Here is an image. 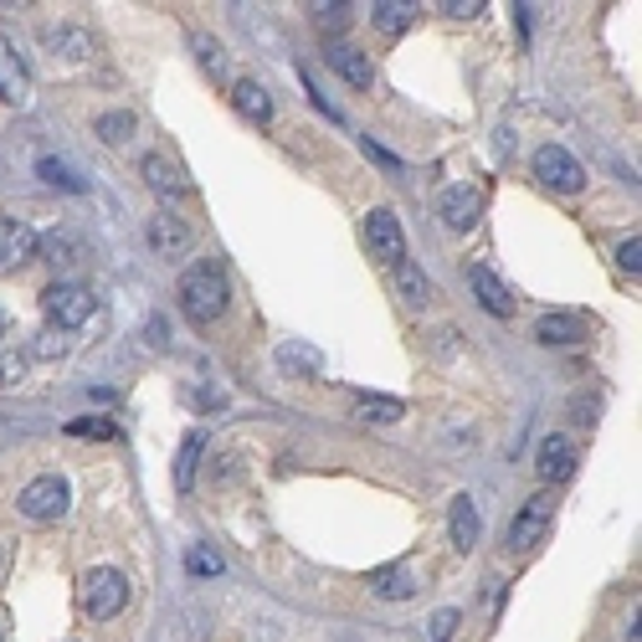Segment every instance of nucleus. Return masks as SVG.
Returning <instances> with one entry per match:
<instances>
[{"label": "nucleus", "instance_id": "obj_1", "mask_svg": "<svg viewBox=\"0 0 642 642\" xmlns=\"http://www.w3.org/2000/svg\"><path fill=\"white\" fill-rule=\"evenodd\" d=\"M232 304V288H227V273L216 262H195L191 273L180 278V309L191 324H216Z\"/></svg>", "mask_w": 642, "mask_h": 642}, {"label": "nucleus", "instance_id": "obj_2", "mask_svg": "<svg viewBox=\"0 0 642 642\" xmlns=\"http://www.w3.org/2000/svg\"><path fill=\"white\" fill-rule=\"evenodd\" d=\"M124 606H129V581L118 576L114 565H98V570L82 576V612L93 622H114Z\"/></svg>", "mask_w": 642, "mask_h": 642}, {"label": "nucleus", "instance_id": "obj_3", "mask_svg": "<svg viewBox=\"0 0 642 642\" xmlns=\"http://www.w3.org/2000/svg\"><path fill=\"white\" fill-rule=\"evenodd\" d=\"M41 309L52 319V330H82L93 319V293L82 288V283H52V288L41 293Z\"/></svg>", "mask_w": 642, "mask_h": 642}, {"label": "nucleus", "instance_id": "obj_4", "mask_svg": "<svg viewBox=\"0 0 642 642\" xmlns=\"http://www.w3.org/2000/svg\"><path fill=\"white\" fill-rule=\"evenodd\" d=\"M16 509L26 514V519H37V525H52V519H62V514H67V484H62L57 473L31 478V484L21 488Z\"/></svg>", "mask_w": 642, "mask_h": 642}, {"label": "nucleus", "instance_id": "obj_5", "mask_svg": "<svg viewBox=\"0 0 642 642\" xmlns=\"http://www.w3.org/2000/svg\"><path fill=\"white\" fill-rule=\"evenodd\" d=\"M365 242L370 253L381 257V262H407V232H401V221H396V211L390 206H375V211L365 216Z\"/></svg>", "mask_w": 642, "mask_h": 642}, {"label": "nucleus", "instance_id": "obj_6", "mask_svg": "<svg viewBox=\"0 0 642 642\" xmlns=\"http://www.w3.org/2000/svg\"><path fill=\"white\" fill-rule=\"evenodd\" d=\"M535 176L545 180L550 191H561V195H576L586 185V170L576 165V155H565L561 144H545V150L535 155Z\"/></svg>", "mask_w": 642, "mask_h": 642}, {"label": "nucleus", "instance_id": "obj_7", "mask_svg": "<svg viewBox=\"0 0 642 642\" xmlns=\"http://www.w3.org/2000/svg\"><path fill=\"white\" fill-rule=\"evenodd\" d=\"M31 257H37V232L16 216H0V273H16Z\"/></svg>", "mask_w": 642, "mask_h": 642}, {"label": "nucleus", "instance_id": "obj_8", "mask_svg": "<svg viewBox=\"0 0 642 642\" xmlns=\"http://www.w3.org/2000/svg\"><path fill=\"white\" fill-rule=\"evenodd\" d=\"M191 242H195V232L180 221V216H170V211H159V216H150V247H155V257H185L191 253Z\"/></svg>", "mask_w": 642, "mask_h": 642}, {"label": "nucleus", "instance_id": "obj_9", "mask_svg": "<svg viewBox=\"0 0 642 642\" xmlns=\"http://www.w3.org/2000/svg\"><path fill=\"white\" fill-rule=\"evenodd\" d=\"M484 216V185H448L442 191V221L452 232H467Z\"/></svg>", "mask_w": 642, "mask_h": 642}, {"label": "nucleus", "instance_id": "obj_10", "mask_svg": "<svg viewBox=\"0 0 642 642\" xmlns=\"http://www.w3.org/2000/svg\"><path fill=\"white\" fill-rule=\"evenodd\" d=\"M535 467H540V478H545V484L570 478V473H576V448H570V437L550 432L545 442H540V452H535Z\"/></svg>", "mask_w": 642, "mask_h": 642}, {"label": "nucleus", "instance_id": "obj_11", "mask_svg": "<svg viewBox=\"0 0 642 642\" xmlns=\"http://www.w3.org/2000/svg\"><path fill=\"white\" fill-rule=\"evenodd\" d=\"M31 98V73L16 57V47L0 37V103H26Z\"/></svg>", "mask_w": 642, "mask_h": 642}, {"label": "nucleus", "instance_id": "obj_12", "mask_svg": "<svg viewBox=\"0 0 642 642\" xmlns=\"http://www.w3.org/2000/svg\"><path fill=\"white\" fill-rule=\"evenodd\" d=\"M467 283H473L478 304H484L493 319H509V313H514V293H509V283L493 273V268H473V273H467Z\"/></svg>", "mask_w": 642, "mask_h": 642}, {"label": "nucleus", "instance_id": "obj_13", "mask_svg": "<svg viewBox=\"0 0 642 642\" xmlns=\"http://www.w3.org/2000/svg\"><path fill=\"white\" fill-rule=\"evenodd\" d=\"M324 57H330V67L350 82V88H370V78H375V73H370V57L360 52V47H350V41H330Z\"/></svg>", "mask_w": 642, "mask_h": 642}, {"label": "nucleus", "instance_id": "obj_14", "mask_svg": "<svg viewBox=\"0 0 642 642\" xmlns=\"http://www.w3.org/2000/svg\"><path fill=\"white\" fill-rule=\"evenodd\" d=\"M232 103H236V114L247 118V124H268V118H273V93H268L257 78H236Z\"/></svg>", "mask_w": 642, "mask_h": 642}, {"label": "nucleus", "instance_id": "obj_15", "mask_svg": "<svg viewBox=\"0 0 642 642\" xmlns=\"http://www.w3.org/2000/svg\"><path fill=\"white\" fill-rule=\"evenodd\" d=\"M535 339H540V345H581L586 319L581 313H545V319L535 324Z\"/></svg>", "mask_w": 642, "mask_h": 642}, {"label": "nucleus", "instance_id": "obj_16", "mask_svg": "<svg viewBox=\"0 0 642 642\" xmlns=\"http://www.w3.org/2000/svg\"><path fill=\"white\" fill-rule=\"evenodd\" d=\"M448 529H452V545H458V550H473V545H478L484 525H478V504H473L467 493H458V499H452Z\"/></svg>", "mask_w": 642, "mask_h": 642}, {"label": "nucleus", "instance_id": "obj_17", "mask_svg": "<svg viewBox=\"0 0 642 642\" xmlns=\"http://www.w3.org/2000/svg\"><path fill=\"white\" fill-rule=\"evenodd\" d=\"M545 529H550V499H529V509L514 519V545L535 550L540 540H545Z\"/></svg>", "mask_w": 642, "mask_h": 642}, {"label": "nucleus", "instance_id": "obj_18", "mask_svg": "<svg viewBox=\"0 0 642 642\" xmlns=\"http://www.w3.org/2000/svg\"><path fill=\"white\" fill-rule=\"evenodd\" d=\"M139 170H144V180H150L159 195H180V191H185L180 170H176V165H170L165 155H144V159H139Z\"/></svg>", "mask_w": 642, "mask_h": 642}, {"label": "nucleus", "instance_id": "obj_19", "mask_svg": "<svg viewBox=\"0 0 642 642\" xmlns=\"http://www.w3.org/2000/svg\"><path fill=\"white\" fill-rule=\"evenodd\" d=\"M411 16H416L411 0H381V5H375V31H381V37H401L411 26Z\"/></svg>", "mask_w": 642, "mask_h": 642}, {"label": "nucleus", "instance_id": "obj_20", "mask_svg": "<svg viewBox=\"0 0 642 642\" xmlns=\"http://www.w3.org/2000/svg\"><path fill=\"white\" fill-rule=\"evenodd\" d=\"M401 401L396 396H360L355 401V422H370V427H381V422H401Z\"/></svg>", "mask_w": 642, "mask_h": 642}, {"label": "nucleus", "instance_id": "obj_21", "mask_svg": "<svg viewBox=\"0 0 642 642\" xmlns=\"http://www.w3.org/2000/svg\"><path fill=\"white\" fill-rule=\"evenodd\" d=\"M37 247L47 253V262H52V268H73V262L82 257V242H78L73 232H52V236H41Z\"/></svg>", "mask_w": 642, "mask_h": 642}, {"label": "nucleus", "instance_id": "obj_22", "mask_svg": "<svg viewBox=\"0 0 642 642\" xmlns=\"http://www.w3.org/2000/svg\"><path fill=\"white\" fill-rule=\"evenodd\" d=\"M396 288H401L407 304H427L432 298V283H427V273H422L416 262H396Z\"/></svg>", "mask_w": 642, "mask_h": 642}, {"label": "nucleus", "instance_id": "obj_23", "mask_svg": "<svg viewBox=\"0 0 642 642\" xmlns=\"http://www.w3.org/2000/svg\"><path fill=\"white\" fill-rule=\"evenodd\" d=\"M375 591H381V596H390V602H407L416 586H411L407 565H390V570H381V576H375Z\"/></svg>", "mask_w": 642, "mask_h": 642}, {"label": "nucleus", "instance_id": "obj_24", "mask_svg": "<svg viewBox=\"0 0 642 642\" xmlns=\"http://www.w3.org/2000/svg\"><path fill=\"white\" fill-rule=\"evenodd\" d=\"M201 448H206V437H201V432H191V437H185V448H180V463H176V484H180V488H191Z\"/></svg>", "mask_w": 642, "mask_h": 642}, {"label": "nucleus", "instance_id": "obj_25", "mask_svg": "<svg viewBox=\"0 0 642 642\" xmlns=\"http://www.w3.org/2000/svg\"><path fill=\"white\" fill-rule=\"evenodd\" d=\"M98 134L108 139V144H124V139L134 134V114H103L98 118Z\"/></svg>", "mask_w": 642, "mask_h": 642}, {"label": "nucleus", "instance_id": "obj_26", "mask_svg": "<svg viewBox=\"0 0 642 642\" xmlns=\"http://www.w3.org/2000/svg\"><path fill=\"white\" fill-rule=\"evenodd\" d=\"M313 21H319V31H339V26H350V5L324 0V5H313Z\"/></svg>", "mask_w": 642, "mask_h": 642}, {"label": "nucleus", "instance_id": "obj_27", "mask_svg": "<svg viewBox=\"0 0 642 642\" xmlns=\"http://www.w3.org/2000/svg\"><path fill=\"white\" fill-rule=\"evenodd\" d=\"M185 570L191 576H221V555H211L206 545H191L185 550Z\"/></svg>", "mask_w": 642, "mask_h": 642}, {"label": "nucleus", "instance_id": "obj_28", "mask_svg": "<svg viewBox=\"0 0 642 642\" xmlns=\"http://www.w3.org/2000/svg\"><path fill=\"white\" fill-rule=\"evenodd\" d=\"M617 262H622V268H627L632 278L642 273V236H638V232H632V236L622 242V247H617Z\"/></svg>", "mask_w": 642, "mask_h": 642}, {"label": "nucleus", "instance_id": "obj_29", "mask_svg": "<svg viewBox=\"0 0 642 642\" xmlns=\"http://www.w3.org/2000/svg\"><path fill=\"white\" fill-rule=\"evenodd\" d=\"M21 375H26V355L5 350V355H0V386H16Z\"/></svg>", "mask_w": 642, "mask_h": 642}, {"label": "nucleus", "instance_id": "obj_30", "mask_svg": "<svg viewBox=\"0 0 642 642\" xmlns=\"http://www.w3.org/2000/svg\"><path fill=\"white\" fill-rule=\"evenodd\" d=\"M41 176L52 180V185H73V191H82V180L67 170V165H57V159H41Z\"/></svg>", "mask_w": 642, "mask_h": 642}, {"label": "nucleus", "instance_id": "obj_31", "mask_svg": "<svg viewBox=\"0 0 642 642\" xmlns=\"http://www.w3.org/2000/svg\"><path fill=\"white\" fill-rule=\"evenodd\" d=\"M452 632H458V612H452V606H442V612L432 617V642H448Z\"/></svg>", "mask_w": 642, "mask_h": 642}, {"label": "nucleus", "instance_id": "obj_32", "mask_svg": "<svg viewBox=\"0 0 642 642\" xmlns=\"http://www.w3.org/2000/svg\"><path fill=\"white\" fill-rule=\"evenodd\" d=\"M195 47H201V62H206V73H216L221 78V52H216L211 37H195Z\"/></svg>", "mask_w": 642, "mask_h": 642}, {"label": "nucleus", "instance_id": "obj_33", "mask_svg": "<svg viewBox=\"0 0 642 642\" xmlns=\"http://www.w3.org/2000/svg\"><path fill=\"white\" fill-rule=\"evenodd\" d=\"M73 437H114V427H108V422H88V416H82V422H73Z\"/></svg>", "mask_w": 642, "mask_h": 642}, {"label": "nucleus", "instance_id": "obj_34", "mask_svg": "<svg viewBox=\"0 0 642 642\" xmlns=\"http://www.w3.org/2000/svg\"><path fill=\"white\" fill-rule=\"evenodd\" d=\"M442 11H448V16H478V11H484V0H448V5H442Z\"/></svg>", "mask_w": 642, "mask_h": 642}, {"label": "nucleus", "instance_id": "obj_35", "mask_svg": "<svg viewBox=\"0 0 642 642\" xmlns=\"http://www.w3.org/2000/svg\"><path fill=\"white\" fill-rule=\"evenodd\" d=\"M37 355H62V339H57V334H41V345H37Z\"/></svg>", "mask_w": 642, "mask_h": 642}, {"label": "nucleus", "instance_id": "obj_36", "mask_svg": "<svg viewBox=\"0 0 642 642\" xmlns=\"http://www.w3.org/2000/svg\"><path fill=\"white\" fill-rule=\"evenodd\" d=\"M150 345H155V350H165V324H159V319L150 324Z\"/></svg>", "mask_w": 642, "mask_h": 642}, {"label": "nucleus", "instance_id": "obj_37", "mask_svg": "<svg viewBox=\"0 0 642 642\" xmlns=\"http://www.w3.org/2000/svg\"><path fill=\"white\" fill-rule=\"evenodd\" d=\"M0 570H5V545H0Z\"/></svg>", "mask_w": 642, "mask_h": 642}, {"label": "nucleus", "instance_id": "obj_38", "mask_svg": "<svg viewBox=\"0 0 642 642\" xmlns=\"http://www.w3.org/2000/svg\"><path fill=\"white\" fill-rule=\"evenodd\" d=\"M0 642H5V638H0Z\"/></svg>", "mask_w": 642, "mask_h": 642}]
</instances>
